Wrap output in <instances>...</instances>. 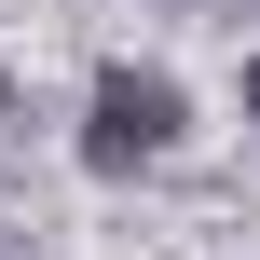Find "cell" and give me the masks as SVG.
Here are the masks:
<instances>
[{
    "instance_id": "1",
    "label": "cell",
    "mask_w": 260,
    "mask_h": 260,
    "mask_svg": "<svg viewBox=\"0 0 260 260\" xmlns=\"http://www.w3.org/2000/svg\"><path fill=\"white\" fill-rule=\"evenodd\" d=\"M178 151V82L165 69H96V96H82V165L96 178H137V165H165Z\"/></svg>"
},
{
    "instance_id": "2",
    "label": "cell",
    "mask_w": 260,
    "mask_h": 260,
    "mask_svg": "<svg viewBox=\"0 0 260 260\" xmlns=\"http://www.w3.org/2000/svg\"><path fill=\"white\" fill-rule=\"evenodd\" d=\"M247 123H260V69H247Z\"/></svg>"
}]
</instances>
